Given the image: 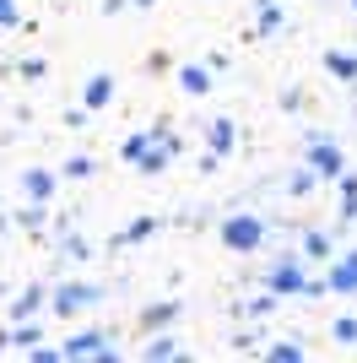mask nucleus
Segmentation results:
<instances>
[{"mask_svg":"<svg viewBox=\"0 0 357 363\" xmlns=\"http://www.w3.org/2000/svg\"><path fill=\"white\" fill-rule=\"evenodd\" d=\"M130 0H103V16H114V11H125Z\"/></svg>","mask_w":357,"mask_h":363,"instance_id":"26","label":"nucleus"},{"mask_svg":"<svg viewBox=\"0 0 357 363\" xmlns=\"http://www.w3.org/2000/svg\"><path fill=\"white\" fill-rule=\"evenodd\" d=\"M178 315H184V303H178V298H157V303L141 309V331H174Z\"/></svg>","mask_w":357,"mask_h":363,"instance_id":"9","label":"nucleus"},{"mask_svg":"<svg viewBox=\"0 0 357 363\" xmlns=\"http://www.w3.org/2000/svg\"><path fill=\"white\" fill-rule=\"evenodd\" d=\"M22 22V11H16V0H0V28H16Z\"/></svg>","mask_w":357,"mask_h":363,"instance_id":"25","label":"nucleus"},{"mask_svg":"<svg viewBox=\"0 0 357 363\" xmlns=\"http://www.w3.org/2000/svg\"><path fill=\"white\" fill-rule=\"evenodd\" d=\"M6 347H38V325H16V331H6Z\"/></svg>","mask_w":357,"mask_h":363,"instance_id":"22","label":"nucleus"},{"mask_svg":"<svg viewBox=\"0 0 357 363\" xmlns=\"http://www.w3.org/2000/svg\"><path fill=\"white\" fill-rule=\"evenodd\" d=\"M266 358L271 363H298V358H303V342H271Z\"/></svg>","mask_w":357,"mask_h":363,"instance_id":"21","label":"nucleus"},{"mask_svg":"<svg viewBox=\"0 0 357 363\" xmlns=\"http://www.w3.org/2000/svg\"><path fill=\"white\" fill-rule=\"evenodd\" d=\"M44 303H49V293H44V288H22V298L11 303V320H33L38 309H44Z\"/></svg>","mask_w":357,"mask_h":363,"instance_id":"17","label":"nucleus"},{"mask_svg":"<svg viewBox=\"0 0 357 363\" xmlns=\"http://www.w3.org/2000/svg\"><path fill=\"white\" fill-rule=\"evenodd\" d=\"M108 98H114V76H87V87H81V108H87V114H103L108 108Z\"/></svg>","mask_w":357,"mask_h":363,"instance_id":"14","label":"nucleus"},{"mask_svg":"<svg viewBox=\"0 0 357 363\" xmlns=\"http://www.w3.org/2000/svg\"><path fill=\"white\" fill-rule=\"evenodd\" d=\"M98 303H103V282H60V288L49 293V309H55L60 320L87 315V309H98Z\"/></svg>","mask_w":357,"mask_h":363,"instance_id":"4","label":"nucleus"},{"mask_svg":"<svg viewBox=\"0 0 357 363\" xmlns=\"http://www.w3.org/2000/svg\"><path fill=\"white\" fill-rule=\"evenodd\" d=\"M282 28H287L282 6H260V11H254V38H271V33H282Z\"/></svg>","mask_w":357,"mask_h":363,"instance_id":"16","label":"nucleus"},{"mask_svg":"<svg viewBox=\"0 0 357 363\" xmlns=\"http://www.w3.org/2000/svg\"><path fill=\"white\" fill-rule=\"evenodd\" d=\"M178 87L190 92V98H206V92L217 87V71H211L206 60H184L178 65Z\"/></svg>","mask_w":357,"mask_h":363,"instance_id":"10","label":"nucleus"},{"mask_svg":"<svg viewBox=\"0 0 357 363\" xmlns=\"http://www.w3.org/2000/svg\"><path fill=\"white\" fill-rule=\"evenodd\" d=\"M92 174V157H71V163L60 168V179H87Z\"/></svg>","mask_w":357,"mask_h":363,"instance_id":"24","label":"nucleus"},{"mask_svg":"<svg viewBox=\"0 0 357 363\" xmlns=\"http://www.w3.org/2000/svg\"><path fill=\"white\" fill-rule=\"evenodd\" d=\"M22 196L38 201V206H49V201L60 196V174H49V168H28V174H22Z\"/></svg>","mask_w":357,"mask_h":363,"instance_id":"11","label":"nucleus"},{"mask_svg":"<svg viewBox=\"0 0 357 363\" xmlns=\"http://www.w3.org/2000/svg\"><path fill=\"white\" fill-rule=\"evenodd\" d=\"M303 163H309L325 184H336L346 174V152H341V141L330 136V130H314V136L303 141Z\"/></svg>","mask_w":357,"mask_h":363,"instance_id":"2","label":"nucleus"},{"mask_svg":"<svg viewBox=\"0 0 357 363\" xmlns=\"http://www.w3.org/2000/svg\"><path fill=\"white\" fill-rule=\"evenodd\" d=\"M254 6H287V0H254Z\"/></svg>","mask_w":357,"mask_h":363,"instance_id":"27","label":"nucleus"},{"mask_svg":"<svg viewBox=\"0 0 357 363\" xmlns=\"http://www.w3.org/2000/svg\"><path fill=\"white\" fill-rule=\"evenodd\" d=\"M130 6H141V11H147V6H157V0H130Z\"/></svg>","mask_w":357,"mask_h":363,"instance_id":"28","label":"nucleus"},{"mask_svg":"<svg viewBox=\"0 0 357 363\" xmlns=\"http://www.w3.org/2000/svg\"><path fill=\"white\" fill-rule=\"evenodd\" d=\"M330 336H336L341 347H357V315H336L330 320Z\"/></svg>","mask_w":357,"mask_h":363,"instance_id":"20","label":"nucleus"},{"mask_svg":"<svg viewBox=\"0 0 357 363\" xmlns=\"http://www.w3.org/2000/svg\"><path fill=\"white\" fill-rule=\"evenodd\" d=\"M266 293H276V298H303V282H309V272H303V255L298 250H287V255H276L266 266Z\"/></svg>","mask_w":357,"mask_h":363,"instance_id":"3","label":"nucleus"},{"mask_svg":"<svg viewBox=\"0 0 357 363\" xmlns=\"http://www.w3.org/2000/svg\"><path fill=\"white\" fill-rule=\"evenodd\" d=\"M271 309H276V293H260V298H249V303H244V315H249V320H266Z\"/></svg>","mask_w":357,"mask_h":363,"instance_id":"23","label":"nucleus"},{"mask_svg":"<svg viewBox=\"0 0 357 363\" xmlns=\"http://www.w3.org/2000/svg\"><path fill=\"white\" fill-rule=\"evenodd\" d=\"M217 239H222V250H233V255H254V250H266L271 223H266V217H254V212H233V217H222Z\"/></svg>","mask_w":357,"mask_h":363,"instance_id":"1","label":"nucleus"},{"mask_svg":"<svg viewBox=\"0 0 357 363\" xmlns=\"http://www.w3.org/2000/svg\"><path fill=\"white\" fill-rule=\"evenodd\" d=\"M178 352H184V347H178V336H152V342H147V363L178 358Z\"/></svg>","mask_w":357,"mask_h":363,"instance_id":"19","label":"nucleus"},{"mask_svg":"<svg viewBox=\"0 0 357 363\" xmlns=\"http://www.w3.org/2000/svg\"><path fill=\"white\" fill-rule=\"evenodd\" d=\"M298 255H303V260H319V266H330V260H336V228H303Z\"/></svg>","mask_w":357,"mask_h":363,"instance_id":"7","label":"nucleus"},{"mask_svg":"<svg viewBox=\"0 0 357 363\" xmlns=\"http://www.w3.org/2000/svg\"><path fill=\"white\" fill-rule=\"evenodd\" d=\"M157 228H163V223H157V217H135V223L125 228V233H119L114 244H119V250H125V244H147L152 233H157Z\"/></svg>","mask_w":357,"mask_h":363,"instance_id":"18","label":"nucleus"},{"mask_svg":"<svg viewBox=\"0 0 357 363\" xmlns=\"http://www.w3.org/2000/svg\"><path fill=\"white\" fill-rule=\"evenodd\" d=\"M319 184H325V179H319V174H314L309 163H298L293 174H287V196H293V201H309L314 190H319Z\"/></svg>","mask_w":357,"mask_h":363,"instance_id":"15","label":"nucleus"},{"mask_svg":"<svg viewBox=\"0 0 357 363\" xmlns=\"http://www.w3.org/2000/svg\"><path fill=\"white\" fill-rule=\"evenodd\" d=\"M357 223V174L346 168L336 179V228H352Z\"/></svg>","mask_w":357,"mask_h":363,"instance_id":"12","label":"nucleus"},{"mask_svg":"<svg viewBox=\"0 0 357 363\" xmlns=\"http://www.w3.org/2000/svg\"><path fill=\"white\" fill-rule=\"evenodd\" d=\"M206 147H211V157H217V163H222V157H233V147H238L233 114H217V120L206 125Z\"/></svg>","mask_w":357,"mask_h":363,"instance_id":"8","label":"nucleus"},{"mask_svg":"<svg viewBox=\"0 0 357 363\" xmlns=\"http://www.w3.org/2000/svg\"><path fill=\"white\" fill-rule=\"evenodd\" d=\"M346 6H352V16H357V0H346Z\"/></svg>","mask_w":357,"mask_h":363,"instance_id":"29","label":"nucleus"},{"mask_svg":"<svg viewBox=\"0 0 357 363\" xmlns=\"http://www.w3.org/2000/svg\"><path fill=\"white\" fill-rule=\"evenodd\" d=\"M319 65H325L336 82L357 87V49H325V55H319Z\"/></svg>","mask_w":357,"mask_h":363,"instance_id":"13","label":"nucleus"},{"mask_svg":"<svg viewBox=\"0 0 357 363\" xmlns=\"http://www.w3.org/2000/svg\"><path fill=\"white\" fill-rule=\"evenodd\" d=\"M325 282H330V293L357 298V250H336V260L325 266Z\"/></svg>","mask_w":357,"mask_h":363,"instance_id":"5","label":"nucleus"},{"mask_svg":"<svg viewBox=\"0 0 357 363\" xmlns=\"http://www.w3.org/2000/svg\"><path fill=\"white\" fill-rule=\"evenodd\" d=\"M60 352H65V358H103V363H114V358H119V347L108 342L103 331H81V336H71V342H65Z\"/></svg>","mask_w":357,"mask_h":363,"instance_id":"6","label":"nucleus"}]
</instances>
